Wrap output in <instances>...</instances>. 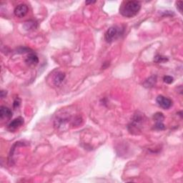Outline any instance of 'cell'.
Returning <instances> with one entry per match:
<instances>
[{"instance_id":"cell-10","label":"cell","mask_w":183,"mask_h":183,"mask_svg":"<svg viewBox=\"0 0 183 183\" xmlns=\"http://www.w3.org/2000/svg\"><path fill=\"white\" fill-rule=\"evenodd\" d=\"M65 78V74L63 73V72H59L55 74V76L54 77V84H55L56 86H60L62 83L63 82V81L64 80Z\"/></svg>"},{"instance_id":"cell-14","label":"cell","mask_w":183,"mask_h":183,"mask_svg":"<svg viewBox=\"0 0 183 183\" xmlns=\"http://www.w3.org/2000/svg\"><path fill=\"white\" fill-rule=\"evenodd\" d=\"M154 129L157 130H165V126L162 123H157L155 125Z\"/></svg>"},{"instance_id":"cell-13","label":"cell","mask_w":183,"mask_h":183,"mask_svg":"<svg viewBox=\"0 0 183 183\" xmlns=\"http://www.w3.org/2000/svg\"><path fill=\"white\" fill-rule=\"evenodd\" d=\"M154 61L157 63H164L168 61V59L164 56H162L160 55H157L155 56V57L154 59Z\"/></svg>"},{"instance_id":"cell-3","label":"cell","mask_w":183,"mask_h":183,"mask_svg":"<svg viewBox=\"0 0 183 183\" xmlns=\"http://www.w3.org/2000/svg\"><path fill=\"white\" fill-rule=\"evenodd\" d=\"M125 29L121 26H112L105 33V40L109 43L113 42L123 35Z\"/></svg>"},{"instance_id":"cell-1","label":"cell","mask_w":183,"mask_h":183,"mask_svg":"<svg viewBox=\"0 0 183 183\" xmlns=\"http://www.w3.org/2000/svg\"><path fill=\"white\" fill-rule=\"evenodd\" d=\"M141 4L137 1L124 2L119 7V12L123 17L131 18L137 15L140 10Z\"/></svg>"},{"instance_id":"cell-15","label":"cell","mask_w":183,"mask_h":183,"mask_svg":"<svg viewBox=\"0 0 183 183\" xmlns=\"http://www.w3.org/2000/svg\"><path fill=\"white\" fill-rule=\"evenodd\" d=\"M163 80L164 82L167 83V84H171V83L173 82L174 79L173 77H172L171 76H164Z\"/></svg>"},{"instance_id":"cell-4","label":"cell","mask_w":183,"mask_h":183,"mask_svg":"<svg viewBox=\"0 0 183 183\" xmlns=\"http://www.w3.org/2000/svg\"><path fill=\"white\" fill-rule=\"evenodd\" d=\"M144 122V116L142 114L137 113L134 115L133 118L131 121V123L128 126V130L131 133L139 132L140 129L142 127V124Z\"/></svg>"},{"instance_id":"cell-11","label":"cell","mask_w":183,"mask_h":183,"mask_svg":"<svg viewBox=\"0 0 183 183\" xmlns=\"http://www.w3.org/2000/svg\"><path fill=\"white\" fill-rule=\"evenodd\" d=\"M156 82H157V76L153 75L151 76L150 77H149L148 80H145V82H144V86L145 87L150 88L154 87Z\"/></svg>"},{"instance_id":"cell-19","label":"cell","mask_w":183,"mask_h":183,"mask_svg":"<svg viewBox=\"0 0 183 183\" xmlns=\"http://www.w3.org/2000/svg\"><path fill=\"white\" fill-rule=\"evenodd\" d=\"M6 94H7V92H5V91H3V90H2V91L1 92V98H5V97L6 96Z\"/></svg>"},{"instance_id":"cell-8","label":"cell","mask_w":183,"mask_h":183,"mask_svg":"<svg viewBox=\"0 0 183 183\" xmlns=\"http://www.w3.org/2000/svg\"><path fill=\"white\" fill-rule=\"evenodd\" d=\"M12 117V112L10 108L5 106L0 107V118L2 119H10Z\"/></svg>"},{"instance_id":"cell-9","label":"cell","mask_w":183,"mask_h":183,"mask_svg":"<svg viewBox=\"0 0 183 183\" xmlns=\"http://www.w3.org/2000/svg\"><path fill=\"white\" fill-rule=\"evenodd\" d=\"M25 62L30 66H36L39 63V58L35 53L30 52L25 60Z\"/></svg>"},{"instance_id":"cell-16","label":"cell","mask_w":183,"mask_h":183,"mask_svg":"<svg viewBox=\"0 0 183 183\" xmlns=\"http://www.w3.org/2000/svg\"><path fill=\"white\" fill-rule=\"evenodd\" d=\"M176 5H177V9L179 10V12L182 13V1H178L177 2H176Z\"/></svg>"},{"instance_id":"cell-2","label":"cell","mask_w":183,"mask_h":183,"mask_svg":"<svg viewBox=\"0 0 183 183\" xmlns=\"http://www.w3.org/2000/svg\"><path fill=\"white\" fill-rule=\"evenodd\" d=\"M82 118L80 116L72 117L70 115H65L64 113L59 114L55 121L56 127L58 128H63L67 126L69 124H72L73 126L80 125Z\"/></svg>"},{"instance_id":"cell-20","label":"cell","mask_w":183,"mask_h":183,"mask_svg":"<svg viewBox=\"0 0 183 183\" xmlns=\"http://www.w3.org/2000/svg\"><path fill=\"white\" fill-rule=\"evenodd\" d=\"M96 2H86V4H93V3H95Z\"/></svg>"},{"instance_id":"cell-6","label":"cell","mask_w":183,"mask_h":183,"mask_svg":"<svg viewBox=\"0 0 183 183\" xmlns=\"http://www.w3.org/2000/svg\"><path fill=\"white\" fill-rule=\"evenodd\" d=\"M24 124V119L22 117H19L17 118H15L14 120H12L8 125V130L10 132H15L17 129L22 127Z\"/></svg>"},{"instance_id":"cell-5","label":"cell","mask_w":183,"mask_h":183,"mask_svg":"<svg viewBox=\"0 0 183 183\" xmlns=\"http://www.w3.org/2000/svg\"><path fill=\"white\" fill-rule=\"evenodd\" d=\"M156 101H157L158 105L164 110H168L169 108H170L172 105H173V102H172L170 99L165 98V97L162 95L158 96Z\"/></svg>"},{"instance_id":"cell-7","label":"cell","mask_w":183,"mask_h":183,"mask_svg":"<svg viewBox=\"0 0 183 183\" xmlns=\"http://www.w3.org/2000/svg\"><path fill=\"white\" fill-rule=\"evenodd\" d=\"M28 12V6L24 4H21L17 6L15 9L14 13L16 17L22 18L24 17Z\"/></svg>"},{"instance_id":"cell-18","label":"cell","mask_w":183,"mask_h":183,"mask_svg":"<svg viewBox=\"0 0 183 183\" xmlns=\"http://www.w3.org/2000/svg\"><path fill=\"white\" fill-rule=\"evenodd\" d=\"M29 50V49H28V48H21V49H19V50H18L17 52L18 53H25V52H27Z\"/></svg>"},{"instance_id":"cell-12","label":"cell","mask_w":183,"mask_h":183,"mask_svg":"<svg viewBox=\"0 0 183 183\" xmlns=\"http://www.w3.org/2000/svg\"><path fill=\"white\" fill-rule=\"evenodd\" d=\"M153 119L157 122V123H162L164 119V116L161 112H157L153 116Z\"/></svg>"},{"instance_id":"cell-17","label":"cell","mask_w":183,"mask_h":183,"mask_svg":"<svg viewBox=\"0 0 183 183\" xmlns=\"http://www.w3.org/2000/svg\"><path fill=\"white\" fill-rule=\"evenodd\" d=\"M20 103H21V100H20V99L18 98H16L14 101V105H14V107L17 108L19 107V106L20 105Z\"/></svg>"}]
</instances>
